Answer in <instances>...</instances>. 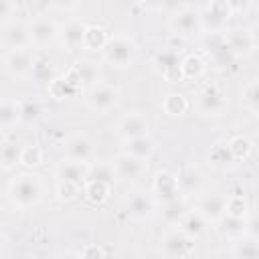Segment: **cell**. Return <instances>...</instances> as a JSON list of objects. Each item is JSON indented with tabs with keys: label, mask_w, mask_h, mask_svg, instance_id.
<instances>
[{
	"label": "cell",
	"mask_w": 259,
	"mask_h": 259,
	"mask_svg": "<svg viewBox=\"0 0 259 259\" xmlns=\"http://www.w3.org/2000/svg\"><path fill=\"white\" fill-rule=\"evenodd\" d=\"M42 194H45V184H42L40 176L32 174V172L16 174L14 178H10V182L6 186V196H8L10 204L20 210L36 206L42 200Z\"/></svg>",
	"instance_id": "obj_1"
},
{
	"label": "cell",
	"mask_w": 259,
	"mask_h": 259,
	"mask_svg": "<svg viewBox=\"0 0 259 259\" xmlns=\"http://www.w3.org/2000/svg\"><path fill=\"white\" fill-rule=\"evenodd\" d=\"M138 55V45L134 42L132 36L127 34H113L107 42V47L103 49V59L115 67V69H125L134 63Z\"/></svg>",
	"instance_id": "obj_2"
},
{
	"label": "cell",
	"mask_w": 259,
	"mask_h": 259,
	"mask_svg": "<svg viewBox=\"0 0 259 259\" xmlns=\"http://www.w3.org/2000/svg\"><path fill=\"white\" fill-rule=\"evenodd\" d=\"M160 251L166 259H186L194 251V239H190L178 227H174V229H170L162 235Z\"/></svg>",
	"instance_id": "obj_3"
},
{
	"label": "cell",
	"mask_w": 259,
	"mask_h": 259,
	"mask_svg": "<svg viewBox=\"0 0 259 259\" xmlns=\"http://www.w3.org/2000/svg\"><path fill=\"white\" fill-rule=\"evenodd\" d=\"M2 65L8 77L12 79H26L34 73V57L30 49H20V51H4Z\"/></svg>",
	"instance_id": "obj_4"
},
{
	"label": "cell",
	"mask_w": 259,
	"mask_h": 259,
	"mask_svg": "<svg viewBox=\"0 0 259 259\" xmlns=\"http://www.w3.org/2000/svg\"><path fill=\"white\" fill-rule=\"evenodd\" d=\"M227 107V93L219 83L204 85L196 95V109L200 115H221Z\"/></svg>",
	"instance_id": "obj_5"
},
{
	"label": "cell",
	"mask_w": 259,
	"mask_h": 259,
	"mask_svg": "<svg viewBox=\"0 0 259 259\" xmlns=\"http://www.w3.org/2000/svg\"><path fill=\"white\" fill-rule=\"evenodd\" d=\"M198 10H200L202 28H206L212 34L223 32L227 22H229V18H231V14H233L229 2H208V4L198 6Z\"/></svg>",
	"instance_id": "obj_6"
},
{
	"label": "cell",
	"mask_w": 259,
	"mask_h": 259,
	"mask_svg": "<svg viewBox=\"0 0 259 259\" xmlns=\"http://www.w3.org/2000/svg\"><path fill=\"white\" fill-rule=\"evenodd\" d=\"M117 99H119V89L111 83H97L85 95L87 107L95 113H105V111L113 109Z\"/></svg>",
	"instance_id": "obj_7"
},
{
	"label": "cell",
	"mask_w": 259,
	"mask_h": 259,
	"mask_svg": "<svg viewBox=\"0 0 259 259\" xmlns=\"http://www.w3.org/2000/svg\"><path fill=\"white\" fill-rule=\"evenodd\" d=\"M202 28L200 22V10L198 6H188L182 4L172 16H170V30L176 32L178 36H190Z\"/></svg>",
	"instance_id": "obj_8"
},
{
	"label": "cell",
	"mask_w": 259,
	"mask_h": 259,
	"mask_svg": "<svg viewBox=\"0 0 259 259\" xmlns=\"http://www.w3.org/2000/svg\"><path fill=\"white\" fill-rule=\"evenodd\" d=\"M148 132H150V121L140 111H130V113L121 115L117 125H115V134L123 142H130V140H136V138H144V136H148Z\"/></svg>",
	"instance_id": "obj_9"
},
{
	"label": "cell",
	"mask_w": 259,
	"mask_h": 259,
	"mask_svg": "<svg viewBox=\"0 0 259 259\" xmlns=\"http://www.w3.org/2000/svg\"><path fill=\"white\" fill-rule=\"evenodd\" d=\"M150 194L154 196V200L158 202H168L172 198L182 196L180 194V186H178V176L168 172V170H160L154 174L152 178V186H150Z\"/></svg>",
	"instance_id": "obj_10"
},
{
	"label": "cell",
	"mask_w": 259,
	"mask_h": 259,
	"mask_svg": "<svg viewBox=\"0 0 259 259\" xmlns=\"http://www.w3.org/2000/svg\"><path fill=\"white\" fill-rule=\"evenodd\" d=\"M111 164H113L115 176L119 180H140L148 172V162H144V160H140V158H136L127 152L117 154L111 160Z\"/></svg>",
	"instance_id": "obj_11"
},
{
	"label": "cell",
	"mask_w": 259,
	"mask_h": 259,
	"mask_svg": "<svg viewBox=\"0 0 259 259\" xmlns=\"http://www.w3.org/2000/svg\"><path fill=\"white\" fill-rule=\"evenodd\" d=\"M28 30H30V40H32V45H36V47H47V45H51L57 36H59V26H57V22L51 18V16H47V14H38V16H34L30 22H28Z\"/></svg>",
	"instance_id": "obj_12"
},
{
	"label": "cell",
	"mask_w": 259,
	"mask_h": 259,
	"mask_svg": "<svg viewBox=\"0 0 259 259\" xmlns=\"http://www.w3.org/2000/svg\"><path fill=\"white\" fill-rule=\"evenodd\" d=\"M30 45H32V40H30L28 24H22L14 18L12 22L2 26V47H4V51H20V49H28Z\"/></svg>",
	"instance_id": "obj_13"
},
{
	"label": "cell",
	"mask_w": 259,
	"mask_h": 259,
	"mask_svg": "<svg viewBox=\"0 0 259 259\" xmlns=\"http://www.w3.org/2000/svg\"><path fill=\"white\" fill-rule=\"evenodd\" d=\"M63 150H65V156L67 160H73V162H81V164H89V160L93 158V142L89 136L77 132V134H71L65 144H63Z\"/></svg>",
	"instance_id": "obj_14"
},
{
	"label": "cell",
	"mask_w": 259,
	"mask_h": 259,
	"mask_svg": "<svg viewBox=\"0 0 259 259\" xmlns=\"http://www.w3.org/2000/svg\"><path fill=\"white\" fill-rule=\"evenodd\" d=\"M194 210L202 214L208 223H219L227 214V196L221 194H200L196 198Z\"/></svg>",
	"instance_id": "obj_15"
},
{
	"label": "cell",
	"mask_w": 259,
	"mask_h": 259,
	"mask_svg": "<svg viewBox=\"0 0 259 259\" xmlns=\"http://www.w3.org/2000/svg\"><path fill=\"white\" fill-rule=\"evenodd\" d=\"M85 32H87V24L81 18H69L61 30H59V38L63 42V47L67 51H75L79 47H83L85 42Z\"/></svg>",
	"instance_id": "obj_16"
},
{
	"label": "cell",
	"mask_w": 259,
	"mask_h": 259,
	"mask_svg": "<svg viewBox=\"0 0 259 259\" xmlns=\"http://www.w3.org/2000/svg\"><path fill=\"white\" fill-rule=\"evenodd\" d=\"M87 174H89V164H81V162H73V160H65L57 166L55 176L59 182H67V184H75L81 186L87 182Z\"/></svg>",
	"instance_id": "obj_17"
},
{
	"label": "cell",
	"mask_w": 259,
	"mask_h": 259,
	"mask_svg": "<svg viewBox=\"0 0 259 259\" xmlns=\"http://www.w3.org/2000/svg\"><path fill=\"white\" fill-rule=\"evenodd\" d=\"M154 208H156V200L152 194H146V192H136L127 198L125 202V210L132 219L136 221H146L154 214Z\"/></svg>",
	"instance_id": "obj_18"
},
{
	"label": "cell",
	"mask_w": 259,
	"mask_h": 259,
	"mask_svg": "<svg viewBox=\"0 0 259 259\" xmlns=\"http://www.w3.org/2000/svg\"><path fill=\"white\" fill-rule=\"evenodd\" d=\"M178 186H180V194L182 196H188V194L200 196V192L204 188V176H202V172L198 168L186 166L178 174Z\"/></svg>",
	"instance_id": "obj_19"
},
{
	"label": "cell",
	"mask_w": 259,
	"mask_h": 259,
	"mask_svg": "<svg viewBox=\"0 0 259 259\" xmlns=\"http://www.w3.org/2000/svg\"><path fill=\"white\" fill-rule=\"evenodd\" d=\"M219 233L231 241H241L245 237H249V227H247V219H239V217H229L225 214L219 223Z\"/></svg>",
	"instance_id": "obj_20"
},
{
	"label": "cell",
	"mask_w": 259,
	"mask_h": 259,
	"mask_svg": "<svg viewBox=\"0 0 259 259\" xmlns=\"http://www.w3.org/2000/svg\"><path fill=\"white\" fill-rule=\"evenodd\" d=\"M18 121H22V103L12 97H4L0 105V127L2 132H10Z\"/></svg>",
	"instance_id": "obj_21"
},
{
	"label": "cell",
	"mask_w": 259,
	"mask_h": 259,
	"mask_svg": "<svg viewBox=\"0 0 259 259\" xmlns=\"http://www.w3.org/2000/svg\"><path fill=\"white\" fill-rule=\"evenodd\" d=\"M208 221L202 217V214H198L196 210H188L186 214H184V219L178 223V229L184 233V235H188L190 239H198V237H202L204 233H206V229H208Z\"/></svg>",
	"instance_id": "obj_22"
},
{
	"label": "cell",
	"mask_w": 259,
	"mask_h": 259,
	"mask_svg": "<svg viewBox=\"0 0 259 259\" xmlns=\"http://www.w3.org/2000/svg\"><path fill=\"white\" fill-rule=\"evenodd\" d=\"M154 63H156V69L162 73V77H166L168 81H178L182 77V73H180V63L182 61L174 53L164 51L154 59Z\"/></svg>",
	"instance_id": "obj_23"
},
{
	"label": "cell",
	"mask_w": 259,
	"mask_h": 259,
	"mask_svg": "<svg viewBox=\"0 0 259 259\" xmlns=\"http://www.w3.org/2000/svg\"><path fill=\"white\" fill-rule=\"evenodd\" d=\"M186 212H188V206H186V202H184L182 196L172 198V200H168V202L162 204V219H164L168 225L178 227V223L184 219Z\"/></svg>",
	"instance_id": "obj_24"
},
{
	"label": "cell",
	"mask_w": 259,
	"mask_h": 259,
	"mask_svg": "<svg viewBox=\"0 0 259 259\" xmlns=\"http://www.w3.org/2000/svg\"><path fill=\"white\" fill-rule=\"evenodd\" d=\"M20 154H22V148L16 142L4 140L0 148V168L4 172H10L12 168H16V164H20Z\"/></svg>",
	"instance_id": "obj_25"
},
{
	"label": "cell",
	"mask_w": 259,
	"mask_h": 259,
	"mask_svg": "<svg viewBox=\"0 0 259 259\" xmlns=\"http://www.w3.org/2000/svg\"><path fill=\"white\" fill-rule=\"evenodd\" d=\"M125 152L148 162L154 154V140L150 136H144V138H136V140H130L125 142Z\"/></svg>",
	"instance_id": "obj_26"
},
{
	"label": "cell",
	"mask_w": 259,
	"mask_h": 259,
	"mask_svg": "<svg viewBox=\"0 0 259 259\" xmlns=\"http://www.w3.org/2000/svg\"><path fill=\"white\" fill-rule=\"evenodd\" d=\"M109 34H107V30L103 28V26H87V32H85V42H83V47L85 49H89V51H101L103 53V49L107 47V42H109Z\"/></svg>",
	"instance_id": "obj_27"
},
{
	"label": "cell",
	"mask_w": 259,
	"mask_h": 259,
	"mask_svg": "<svg viewBox=\"0 0 259 259\" xmlns=\"http://www.w3.org/2000/svg\"><path fill=\"white\" fill-rule=\"evenodd\" d=\"M109 190H111V184H105V182H97V180H87L83 184V196L91 202V204H101L107 200L109 196Z\"/></svg>",
	"instance_id": "obj_28"
},
{
	"label": "cell",
	"mask_w": 259,
	"mask_h": 259,
	"mask_svg": "<svg viewBox=\"0 0 259 259\" xmlns=\"http://www.w3.org/2000/svg\"><path fill=\"white\" fill-rule=\"evenodd\" d=\"M225 45L229 47V51L233 55H241V53H247L249 49H253V42H251V36H249V30H231L227 36H225Z\"/></svg>",
	"instance_id": "obj_29"
},
{
	"label": "cell",
	"mask_w": 259,
	"mask_h": 259,
	"mask_svg": "<svg viewBox=\"0 0 259 259\" xmlns=\"http://www.w3.org/2000/svg\"><path fill=\"white\" fill-rule=\"evenodd\" d=\"M204 71H206V63L198 55H188L180 63V73L184 79H198V77H202Z\"/></svg>",
	"instance_id": "obj_30"
},
{
	"label": "cell",
	"mask_w": 259,
	"mask_h": 259,
	"mask_svg": "<svg viewBox=\"0 0 259 259\" xmlns=\"http://www.w3.org/2000/svg\"><path fill=\"white\" fill-rule=\"evenodd\" d=\"M241 103L251 113H259V77L247 81V85L241 91Z\"/></svg>",
	"instance_id": "obj_31"
},
{
	"label": "cell",
	"mask_w": 259,
	"mask_h": 259,
	"mask_svg": "<svg viewBox=\"0 0 259 259\" xmlns=\"http://www.w3.org/2000/svg\"><path fill=\"white\" fill-rule=\"evenodd\" d=\"M227 146H229V152H231L233 160H247L251 156V152H253V142L247 136H241V134L233 136L227 142Z\"/></svg>",
	"instance_id": "obj_32"
},
{
	"label": "cell",
	"mask_w": 259,
	"mask_h": 259,
	"mask_svg": "<svg viewBox=\"0 0 259 259\" xmlns=\"http://www.w3.org/2000/svg\"><path fill=\"white\" fill-rule=\"evenodd\" d=\"M162 109L172 117H180L188 109V99L182 93H168L162 101Z\"/></svg>",
	"instance_id": "obj_33"
},
{
	"label": "cell",
	"mask_w": 259,
	"mask_h": 259,
	"mask_svg": "<svg viewBox=\"0 0 259 259\" xmlns=\"http://www.w3.org/2000/svg\"><path fill=\"white\" fill-rule=\"evenodd\" d=\"M115 178L117 176H115V170H113V164L111 162H95V164H89L87 180H97V182L111 184Z\"/></svg>",
	"instance_id": "obj_34"
},
{
	"label": "cell",
	"mask_w": 259,
	"mask_h": 259,
	"mask_svg": "<svg viewBox=\"0 0 259 259\" xmlns=\"http://www.w3.org/2000/svg\"><path fill=\"white\" fill-rule=\"evenodd\" d=\"M233 257L235 259H259V241L245 237L241 241H235L233 245Z\"/></svg>",
	"instance_id": "obj_35"
},
{
	"label": "cell",
	"mask_w": 259,
	"mask_h": 259,
	"mask_svg": "<svg viewBox=\"0 0 259 259\" xmlns=\"http://www.w3.org/2000/svg\"><path fill=\"white\" fill-rule=\"evenodd\" d=\"M247 200L243 194H231L227 196V214L229 217H239L245 219L247 217Z\"/></svg>",
	"instance_id": "obj_36"
},
{
	"label": "cell",
	"mask_w": 259,
	"mask_h": 259,
	"mask_svg": "<svg viewBox=\"0 0 259 259\" xmlns=\"http://www.w3.org/2000/svg\"><path fill=\"white\" fill-rule=\"evenodd\" d=\"M42 162V150L38 146H24L22 148V154H20V164L26 166V168H36L40 166Z\"/></svg>",
	"instance_id": "obj_37"
},
{
	"label": "cell",
	"mask_w": 259,
	"mask_h": 259,
	"mask_svg": "<svg viewBox=\"0 0 259 259\" xmlns=\"http://www.w3.org/2000/svg\"><path fill=\"white\" fill-rule=\"evenodd\" d=\"M210 160H212V164H217V166H227L229 162H235L233 156H231V152H229L227 142L214 144V148H212V152H210Z\"/></svg>",
	"instance_id": "obj_38"
},
{
	"label": "cell",
	"mask_w": 259,
	"mask_h": 259,
	"mask_svg": "<svg viewBox=\"0 0 259 259\" xmlns=\"http://www.w3.org/2000/svg\"><path fill=\"white\" fill-rule=\"evenodd\" d=\"M40 115H42V107H40L38 101H26V103H22V121L32 123V121L40 119Z\"/></svg>",
	"instance_id": "obj_39"
},
{
	"label": "cell",
	"mask_w": 259,
	"mask_h": 259,
	"mask_svg": "<svg viewBox=\"0 0 259 259\" xmlns=\"http://www.w3.org/2000/svg\"><path fill=\"white\" fill-rule=\"evenodd\" d=\"M79 188H81V186L67 184V182H59V184H57V198H59V200H73V198H77Z\"/></svg>",
	"instance_id": "obj_40"
},
{
	"label": "cell",
	"mask_w": 259,
	"mask_h": 259,
	"mask_svg": "<svg viewBox=\"0 0 259 259\" xmlns=\"http://www.w3.org/2000/svg\"><path fill=\"white\" fill-rule=\"evenodd\" d=\"M12 16H16V4L10 2V0L0 2V24L4 26V24H8V22H12V20H14Z\"/></svg>",
	"instance_id": "obj_41"
},
{
	"label": "cell",
	"mask_w": 259,
	"mask_h": 259,
	"mask_svg": "<svg viewBox=\"0 0 259 259\" xmlns=\"http://www.w3.org/2000/svg\"><path fill=\"white\" fill-rule=\"evenodd\" d=\"M81 259H105V251L99 245H87L81 251Z\"/></svg>",
	"instance_id": "obj_42"
},
{
	"label": "cell",
	"mask_w": 259,
	"mask_h": 259,
	"mask_svg": "<svg viewBox=\"0 0 259 259\" xmlns=\"http://www.w3.org/2000/svg\"><path fill=\"white\" fill-rule=\"evenodd\" d=\"M247 227H249V237L259 241V212L253 214L249 221H247Z\"/></svg>",
	"instance_id": "obj_43"
},
{
	"label": "cell",
	"mask_w": 259,
	"mask_h": 259,
	"mask_svg": "<svg viewBox=\"0 0 259 259\" xmlns=\"http://www.w3.org/2000/svg\"><path fill=\"white\" fill-rule=\"evenodd\" d=\"M249 36H251V42H253V49H259V22H255L249 30Z\"/></svg>",
	"instance_id": "obj_44"
},
{
	"label": "cell",
	"mask_w": 259,
	"mask_h": 259,
	"mask_svg": "<svg viewBox=\"0 0 259 259\" xmlns=\"http://www.w3.org/2000/svg\"><path fill=\"white\" fill-rule=\"evenodd\" d=\"M57 259H81V253H75V251H65V253H61Z\"/></svg>",
	"instance_id": "obj_45"
}]
</instances>
